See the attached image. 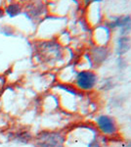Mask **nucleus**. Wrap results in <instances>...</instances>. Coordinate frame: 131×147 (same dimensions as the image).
<instances>
[{
	"mask_svg": "<svg viewBox=\"0 0 131 147\" xmlns=\"http://www.w3.org/2000/svg\"><path fill=\"white\" fill-rule=\"evenodd\" d=\"M65 138L58 132L43 131L35 139V147H64Z\"/></svg>",
	"mask_w": 131,
	"mask_h": 147,
	"instance_id": "obj_1",
	"label": "nucleus"
},
{
	"mask_svg": "<svg viewBox=\"0 0 131 147\" xmlns=\"http://www.w3.org/2000/svg\"><path fill=\"white\" fill-rule=\"evenodd\" d=\"M4 16V11L2 8H0V18H2Z\"/></svg>",
	"mask_w": 131,
	"mask_h": 147,
	"instance_id": "obj_9",
	"label": "nucleus"
},
{
	"mask_svg": "<svg viewBox=\"0 0 131 147\" xmlns=\"http://www.w3.org/2000/svg\"><path fill=\"white\" fill-rule=\"evenodd\" d=\"M96 125L100 132L105 136H113L118 131V125L114 118L108 115H101L96 119Z\"/></svg>",
	"mask_w": 131,
	"mask_h": 147,
	"instance_id": "obj_3",
	"label": "nucleus"
},
{
	"mask_svg": "<svg viewBox=\"0 0 131 147\" xmlns=\"http://www.w3.org/2000/svg\"><path fill=\"white\" fill-rule=\"evenodd\" d=\"M131 47V39L129 36H120L116 42V54L118 56L126 53Z\"/></svg>",
	"mask_w": 131,
	"mask_h": 147,
	"instance_id": "obj_5",
	"label": "nucleus"
},
{
	"mask_svg": "<svg viewBox=\"0 0 131 147\" xmlns=\"http://www.w3.org/2000/svg\"><path fill=\"white\" fill-rule=\"evenodd\" d=\"M110 28H120L121 36H127L131 32V17L123 16L118 17L110 24Z\"/></svg>",
	"mask_w": 131,
	"mask_h": 147,
	"instance_id": "obj_4",
	"label": "nucleus"
},
{
	"mask_svg": "<svg viewBox=\"0 0 131 147\" xmlns=\"http://www.w3.org/2000/svg\"><path fill=\"white\" fill-rule=\"evenodd\" d=\"M32 138V136H30V134H28V132H22V134H18L15 137V139H17L18 141L20 142H25V143H27V142L30 140V139Z\"/></svg>",
	"mask_w": 131,
	"mask_h": 147,
	"instance_id": "obj_8",
	"label": "nucleus"
},
{
	"mask_svg": "<svg viewBox=\"0 0 131 147\" xmlns=\"http://www.w3.org/2000/svg\"><path fill=\"white\" fill-rule=\"evenodd\" d=\"M21 11H22V7L19 3H10L8 6L6 7L5 9V12L6 14L9 16V17L13 18L15 17V16L19 15V14L21 13Z\"/></svg>",
	"mask_w": 131,
	"mask_h": 147,
	"instance_id": "obj_6",
	"label": "nucleus"
},
{
	"mask_svg": "<svg viewBox=\"0 0 131 147\" xmlns=\"http://www.w3.org/2000/svg\"><path fill=\"white\" fill-rule=\"evenodd\" d=\"M107 56H108V52L105 47H100L95 50V54H93V59L95 62H103L104 60H106Z\"/></svg>",
	"mask_w": 131,
	"mask_h": 147,
	"instance_id": "obj_7",
	"label": "nucleus"
},
{
	"mask_svg": "<svg viewBox=\"0 0 131 147\" xmlns=\"http://www.w3.org/2000/svg\"><path fill=\"white\" fill-rule=\"evenodd\" d=\"M98 80V77L92 71H80L77 73L75 78V84L77 88L81 90H91L95 87Z\"/></svg>",
	"mask_w": 131,
	"mask_h": 147,
	"instance_id": "obj_2",
	"label": "nucleus"
}]
</instances>
